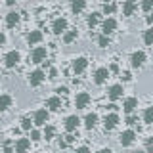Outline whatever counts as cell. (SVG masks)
<instances>
[{"label":"cell","mask_w":153,"mask_h":153,"mask_svg":"<svg viewBox=\"0 0 153 153\" xmlns=\"http://www.w3.org/2000/svg\"><path fill=\"white\" fill-rule=\"evenodd\" d=\"M46 57H48V50L44 46H36L35 50L31 52V61L33 63H44Z\"/></svg>","instance_id":"6da1fadb"},{"label":"cell","mask_w":153,"mask_h":153,"mask_svg":"<svg viewBox=\"0 0 153 153\" xmlns=\"http://www.w3.org/2000/svg\"><path fill=\"white\" fill-rule=\"evenodd\" d=\"M146 59H147L146 52L138 50V52H134V54L130 56V65L134 67V69H142V67H143V63H146Z\"/></svg>","instance_id":"7a4b0ae2"},{"label":"cell","mask_w":153,"mask_h":153,"mask_svg":"<svg viewBox=\"0 0 153 153\" xmlns=\"http://www.w3.org/2000/svg\"><path fill=\"white\" fill-rule=\"evenodd\" d=\"M44 80H46V73L42 69H35L31 75H29V84L35 86V88H36V86H40Z\"/></svg>","instance_id":"3957f363"},{"label":"cell","mask_w":153,"mask_h":153,"mask_svg":"<svg viewBox=\"0 0 153 153\" xmlns=\"http://www.w3.org/2000/svg\"><path fill=\"white\" fill-rule=\"evenodd\" d=\"M19 61H21V54H19L17 50H12V52H8L6 56H4V63H6L8 69H12V67H16Z\"/></svg>","instance_id":"277c9868"},{"label":"cell","mask_w":153,"mask_h":153,"mask_svg":"<svg viewBox=\"0 0 153 153\" xmlns=\"http://www.w3.org/2000/svg\"><path fill=\"white\" fill-rule=\"evenodd\" d=\"M117 124H119V115H117V113H109V115H105V119H103V130H105V132L113 130Z\"/></svg>","instance_id":"5b68a950"},{"label":"cell","mask_w":153,"mask_h":153,"mask_svg":"<svg viewBox=\"0 0 153 153\" xmlns=\"http://www.w3.org/2000/svg\"><path fill=\"white\" fill-rule=\"evenodd\" d=\"M134 140H136V134H134V130H124L121 136H119V142H121V146H123V147L132 146Z\"/></svg>","instance_id":"8992f818"},{"label":"cell","mask_w":153,"mask_h":153,"mask_svg":"<svg viewBox=\"0 0 153 153\" xmlns=\"http://www.w3.org/2000/svg\"><path fill=\"white\" fill-rule=\"evenodd\" d=\"M67 31V19L65 17H57L54 23H52V33L54 35H61V33Z\"/></svg>","instance_id":"52a82bcc"},{"label":"cell","mask_w":153,"mask_h":153,"mask_svg":"<svg viewBox=\"0 0 153 153\" xmlns=\"http://www.w3.org/2000/svg\"><path fill=\"white\" fill-rule=\"evenodd\" d=\"M107 79H109V69H107V67H100V69H96V73H94V82L96 84H103Z\"/></svg>","instance_id":"ba28073f"},{"label":"cell","mask_w":153,"mask_h":153,"mask_svg":"<svg viewBox=\"0 0 153 153\" xmlns=\"http://www.w3.org/2000/svg\"><path fill=\"white\" fill-rule=\"evenodd\" d=\"M88 103H90V94L88 92H79V94H76V98H75L76 109H84Z\"/></svg>","instance_id":"9c48e42d"},{"label":"cell","mask_w":153,"mask_h":153,"mask_svg":"<svg viewBox=\"0 0 153 153\" xmlns=\"http://www.w3.org/2000/svg\"><path fill=\"white\" fill-rule=\"evenodd\" d=\"M80 124V119L76 117V115H69V117L65 119V130L67 132H75L76 128H79Z\"/></svg>","instance_id":"30bf717a"},{"label":"cell","mask_w":153,"mask_h":153,"mask_svg":"<svg viewBox=\"0 0 153 153\" xmlns=\"http://www.w3.org/2000/svg\"><path fill=\"white\" fill-rule=\"evenodd\" d=\"M86 67H88V59H86V57H76V59H73V71L76 75L84 73Z\"/></svg>","instance_id":"8fae6325"},{"label":"cell","mask_w":153,"mask_h":153,"mask_svg":"<svg viewBox=\"0 0 153 153\" xmlns=\"http://www.w3.org/2000/svg\"><path fill=\"white\" fill-rule=\"evenodd\" d=\"M33 123H35L36 126H44V124L48 123V109H38V111L35 113Z\"/></svg>","instance_id":"7c38bea8"},{"label":"cell","mask_w":153,"mask_h":153,"mask_svg":"<svg viewBox=\"0 0 153 153\" xmlns=\"http://www.w3.org/2000/svg\"><path fill=\"white\" fill-rule=\"evenodd\" d=\"M46 107L50 109V111H59L61 109V96H52V98L46 100Z\"/></svg>","instance_id":"4fadbf2b"},{"label":"cell","mask_w":153,"mask_h":153,"mask_svg":"<svg viewBox=\"0 0 153 153\" xmlns=\"http://www.w3.org/2000/svg\"><path fill=\"white\" fill-rule=\"evenodd\" d=\"M29 147H31V140H27V138H19V140L16 142L13 151H16V153H25V151H29Z\"/></svg>","instance_id":"5bb4252c"},{"label":"cell","mask_w":153,"mask_h":153,"mask_svg":"<svg viewBox=\"0 0 153 153\" xmlns=\"http://www.w3.org/2000/svg\"><path fill=\"white\" fill-rule=\"evenodd\" d=\"M102 31L105 33V35H111V33L117 31V21H115L113 17H107L103 21V25H102Z\"/></svg>","instance_id":"9a60e30c"},{"label":"cell","mask_w":153,"mask_h":153,"mask_svg":"<svg viewBox=\"0 0 153 153\" xmlns=\"http://www.w3.org/2000/svg\"><path fill=\"white\" fill-rule=\"evenodd\" d=\"M123 86L121 84H113L111 88H109V92H107V96H109V100L111 102H115V100H119V98H123Z\"/></svg>","instance_id":"2e32d148"},{"label":"cell","mask_w":153,"mask_h":153,"mask_svg":"<svg viewBox=\"0 0 153 153\" xmlns=\"http://www.w3.org/2000/svg\"><path fill=\"white\" fill-rule=\"evenodd\" d=\"M136 2L134 0H124V4H123V13L126 17H130V16H134V12H136Z\"/></svg>","instance_id":"e0dca14e"},{"label":"cell","mask_w":153,"mask_h":153,"mask_svg":"<svg viewBox=\"0 0 153 153\" xmlns=\"http://www.w3.org/2000/svg\"><path fill=\"white\" fill-rule=\"evenodd\" d=\"M138 107V100L136 98H126L123 103V111L124 113H134V109Z\"/></svg>","instance_id":"ac0fdd59"},{"label":"cell","mask_w":153,"mask_h":153,"mask_svg":"<svg viewBox=\"0 0 153 153\" xmlns=\"http://www.w3.org/2000/svg\"><path fill=\"white\" fill-rule=\"evenodd\" d=\"M96 124H98V115H96V113H88L84 117V126L88 128V130H92V128H96Z\"/></svg>","instance_id":"d6986e66"},{"label":"cell","mask_w":153,"mask_h":153,"mask_svg":"<svg viewBox=\"0 0 153 153\" xmlns=\"http://www.w3.org/2000/svg\"><path fill=\"white\" fill-rule=\"evenodd\" d=\"M42 31H31L27 35V42L29 44H38V42H42Z\"/></svg>","instance_id":"ffe728a7"},{"label":"cell","mask_w":153,"mask_h":153,"mask_svg":"<svg viewBox=\"0 0 153 153\" xmlns=\"http://www.w3.org/2000/svg\"><path fill=\"white\" fill-rule=\"evenodd\" d=\"M19 19H21V16H19L17 12H10L8 16H6V25L8 27H16L17 23H19Z\"/></svg>","instance_id":"44dd1931"},{"label":"cell","mask_w":153,"mask_h":153,"mask_svg":"<svg viewBox=\"0 0 153 153\" xmlns=\"http://www.w3.org/2000/svg\"><path fill=\"white\" fill-rule=\"evenodd\" d=\"M86 8V0H73L71 2V12L73 13H80Z\"/></svg>","instance_id":"7402d4cb"},{"label":"cell","mask_w":153,"mask_h":153,"mask_svg":"<svg viewBox=\"0 0 153 153\" xmlns=\"http://www.w3.org/2000/svg\"><path fill=\"white\" fill-rule=\"evenodd\" d=\"M76 36H79L76 31H65L63 33V42H65V44H71V42L76 40Z\"/></svg>","instance_id":"603a6c76"},{"label":"cell","mask_w":153,"mask_h":153,"mask_svg":"<svg viewBox=\"0 0 153 153\" xmlns=\"http://www.w3.org/2000/svg\"><path fill=\"white\" fill-rule=\"evenodd\" d=\"M100 16H102V13H98V12H94V13H90L88 16V19H86V23H88V27L92 29V27H96L100 23Z\"/></svg>","instance_id":"cb8c5ba5"},{"label":"cell","mask_w":153,"mask_h":153,"mask_svg":"<svg viewBox=\"0 0 153 153\" xmlns=\"http://www.w3.org/2000/svg\"><path fill=\"white\" fill-rule=\"evenodd\" d=\"M10 103H12V96H10V94H2V98H0V109L6 111V109L10 107Z\"/></svg>","instance_id":"d4e9b609"},{"label":"cell","mask_w":153,"mask_h":153,"mask_svg":"<svg viewBox=\"0 0 153 153\" xmlns=\"http://www.w3.org/2000/svg\"><path fill=\"white\" fill-rule=\"evenodd\" d=\"M143 42H146L147 46H153V27H149L143 33Z\"/></svg>","instance_id":"484cf974"},{"label":"cell","mask_w":153,"mask_h":153,"mask_svg":"<svg viewBox=\"0 0 153 153\" xmlns=\"http://www.w3.org/2000/svg\"><path fill=\"white\" fill-rule=\"evenodd\" d=\"M143 123H147V124L153 123V105H151V107H147L146 111H143Z\"/></svg>","instance_id":"4316f807"},{"label":"cell","mask_w":153,"mask_h":153,"mask_svg":"<svg viewBox=\"0 0 153 153\" xmlns=\"http://www.w3.org/2000/svg\"><path fill=\"white\" fill-rule=\"evenodd\" d=\"M54 136H56V128L52 126V124H48V126L44 128V138H46V140H52Z\"/></svg>","instance_id":"83f0119b"},{"label":"cell","mask_w":153,"mask_h":153,"mask_svg":"<svg viewBox=\"0 0 153 153\" xmlns=\"http://www.w3.org/2000/svg\"><path fill=\"white\" fill-rule=\"evenodd\" d=\"M109 42H111V40H109V35H105V33L98 38V44L102 46V48H107V46H109Z\"/></svg>","instance_id":"f1b7e54d"},{"label":"cell","mask_w":153,"mask_h":153,"mask_svg":"<svg viewBox=\"0 0 153 153\" xmlns=\"http://www.w3.org/2000/svg\"><path fill=\"white\" fill-rule=\"evenodd\" d=\"M142 10L143 12H151L153 10V0H142Z\"/></svg>","instance_id":"f546056e"},{"label":"cell","mask_w":153,"mask_h":153,"mask_svg":"<svg viewBox=\"0 0 153 153\" xmlns=\"http://www.w3.org/2000/svg\"><path fill=\"white\" fill-rule=\"evenodd\" d=\"M115 10H117V8H115V4H113V2H105V6H103V13H113Z\"/></svg>","instance_id":"4dcf8cb0"},{"label":"cell","mask_w":153,"mask_h":153,"mask_svg":"<svg viewBox=\"0 0 153 153\" xmlns=\"http://www.w3.org/2000/svg\"><path fill=\"white\" fill-rule=\"evenodd\" d=\"M21 128H23V130H31V119H29V117L21 119Z\"/></svg>","instance_id":"1f68e13d"},{"label":"cell","mask_w":153,"mask_h":153,"mask_svg":"<svg viewBox=\"0 0 153 153\" xmlns=\"http://www.w3.org/2000/svg\"><path fill=\"white\" fill-rule=\"evenodd\" d=\"M40 138H42V134L38 132L36 128H33V130H31V140H33V142H36V140H40Z\"/></svg>","instance_id":"d6a6232c"},{"label":"cell","mask_w":153,"mask_h":153,"mask_svg":"<svg viewBox=\"0 0 153 153\" xmlns=\"http://www.w3.org/2000/svg\"><path fill=\"white\" fill-rule=\"evenodd\" d=\"M56 92L59 96H67L69 94V88H67V86H59V88H56Z\"/></svg>","instance_id":"836d02e7"},{"label":"cell","mask_w":153,"mask_h":153,"mask_svg":"<svg viewBox=\"0 0 153 153\" xmlns=\"http://www.w3.org/2000/svg\"><path fill=\"white\" fill-rule=\"evenodd\" d=\"M126 124H136V117L132 113H128V119H126Z\"/></svg>","instance_id":"e575fe53"},{"label":"cell","mask_w":153,"mask_h":153,"mask_svg":"<svg viewBox=\"0 0 153 153\" xmlns=\"http://www.w3.org/2000/svg\"><path fill=\"white\" fill-rule=\"evenodd\" d=\"M146 149H153V136H149V140H147V143H146Z\"/></svg>","instance_id":"d590c367"},{"label":"cell","mask_w":153,"mask_h":153,"mask_svg":"<svg viewBox=\"0 0 153 153\" xmlns=\"http://www.w3.org/2000/svg\"><path fill=\"white\" fill-rule=\"evenodd\" d=\"M76 151H79V153H86V151H90V147L82 146V147H76Z\"/></svg>","instance_id":"8d00e7d4"},{"label":"cell","mask_w":153,"mask_h":153,"mask_svg":"<svg viewBox=\"0 0 153 153\" xmlns=\"http://www.w3.org/2000/svg\"><path fill=\"white\" fill-rule=\"evenodd\" d=\"M146 21H147V23H149V25H153V12H151V13H149V16H147V17H146Z\"/></svg>","instance_id":"74e56055"},{"label":"cell","mask_w":153,"mask_h":153,"mask_svg":"<svg viewBox=\"0 0 153 153\" xmlns=\"http://www.w3.org/2000/svg\"><path fill=\"white\" fill-rule=\"evenodd\" d=\"M130 79H132L130 73H123V80H130Z\"/></svg>","instance_id":"f35d334b"},{"label":"cell","mask_w":153,"mask_h":153,"mask_svg":"<svg viewBox=\"0 0 153 153\" xmlns=\"http://www.w3.org/2000/svg\"><path fill=\"white\" fill-rule=\"evenodd\" d=\"M57 76V71L56 69H50V79H56Z\"/></svg>","instance_id":"ab89813d"},{"label":"cell","mask_w":153,"mask_h":153,"mask_svg":"<svg viewBox=\"0 0 153 153\" xmlns=\"http://www.w3.org/2000/svg\"><path fill=\"white\" fill-rule=\"evenodd\" d=\"M65 140H67V142H69V143H71V142H73V140H75V136H73V134H67V136H65Z\"/></svg>","instance_id":"60d3db41"},{"label":"cell","mask_w":153,"mask_h":153,"mask_svg":"<svg viewBox=\"0 0 153 153\" xmlns=\"http://www.w3.org/2000/svg\"><path fill=\"white\" fill-rule=\"evenodd\" d=\"M17 2H19V0H6L8 6H13V4H17Z\"/></svg>","instance_id":"b9f144b4"},{"label":"cell","mask_w":153,"mask_h":153,"mask_svg":"<svg viewBox=\"0 0 153 153\" xmlns=\"http://www.w3.org/2000/svg\"><path fill=\"white\" fill-rule=\"evenodd\" d=\"M105 2H113V0H105Z\"/></svg>","instance_id":"7bdbcfd3"}]
</instances>
